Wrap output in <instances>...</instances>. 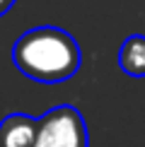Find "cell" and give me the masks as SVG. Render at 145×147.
<instances>
[{"instance_id": "obj_1", "label": "cell", "mask_w": 145, "mask_h": 147, "mask_svg": "<svg viewBox=\"0 0 145 147\" xmlns=\"http://www.w3.org/2000/svg\"><path fill=\"white\" fill-rule=\"evenodd\" d=\"M12 63L24 77L41 84H60L82 65L75 36L60 27H34L12 46Z\"/></svg>"}, {"instance_id": "obj_2", "label": "cell", "mask_w": 145, "mask_h": 147, "mask_svg": "<svg viewBox=\"0 0 145 147\" xmlns=\"http://www.w3.org/2000/svg\"><path fill=\"white\" fill-rule=\"evenodd\" d=\"M32 147H89V133L82 113L75 106H53L39 116Z\"/></svg>"}, {"instance_id": "obj_3", "label": "cell", "mask_w": 145, "mask_h": 147, "mask_svg": "<svg viewBox=\"0 0 145 147\" xmlns=\"http://www.w3.org/2000/svg\"><path fill=\"white\" fill-rule=\"evenodd\" d=\"M39 118L29 113H7L0 121V147H32Z\"/></svg>"}, {"instance_id": "obj_4", "label": "cell", "mask_w": 145, "mask_h": 147, "mask_svg": "<svg viewBox=\"0 0 145 147\" xmlns=\"http://www.w3.org/2000/svg\"><path fill=\"white\" fill-rule=\"evenodd\" d=\"M119 68L131 77H145V36L131 34L119 48Z\"/></svg>"}, {"instance_id": "obj_5", "label": "cell", "mask_w": 145, "mask_h": 147, "mask_svg": "<svg viewBox=\"0 0 145 147\" xmlns=\"http://www.w3.org/2000/svg\"><path fill=\"white\" fill-rule=\"evenodd\" d=\"M15 3H17V0H0V17H3V15H7V10H10Z\"/></svg>"}]
</instances>
